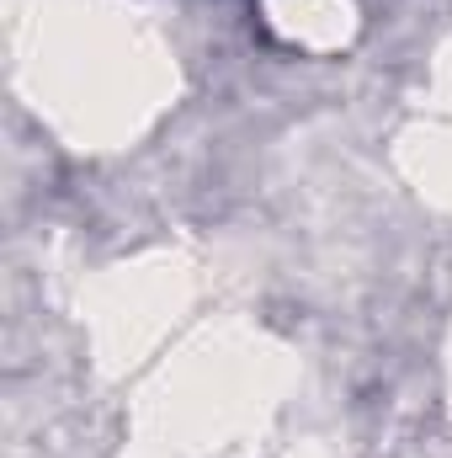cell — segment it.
Listing matches in <instances>:
<instances>
[]
</instances>
